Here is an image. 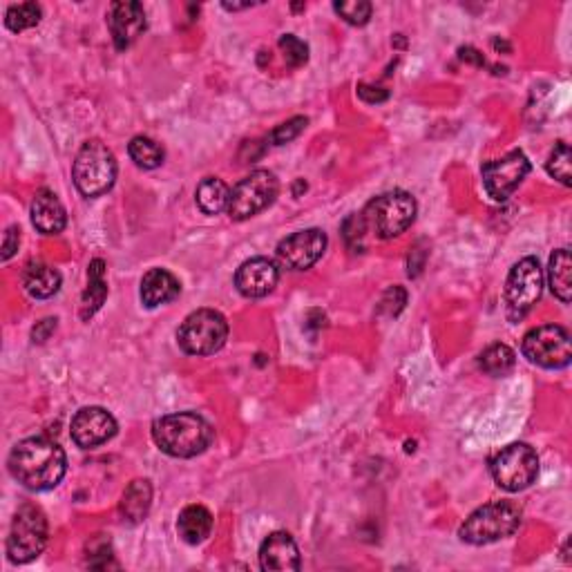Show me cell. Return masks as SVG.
Segmentation results:
<instances>
[{
    "mask_svg": "<svg viewBox=\"0 0 572 572\" xmlns=\"http://www.w3.org/2000/svg\"><path fill=\"white\" fill-rule=\"evenodd\" d=\"M195 199L199 211L206 215H219L228 208V199H231V190L217 177H206L195 190Z\"/></svg>",
    "mask_w": 572,
    "mask_h": 572,
    "instance_id": "obj_24",
    "label": "cell"
},
{
    "mask_svg": "<svg viewBox=\"0 0 572 572\" xmlns=\"http://www.w3.org/2000/svg\"><path fill=\"white\" fill-rule=\"evenodd\" d=\"M65 222H68V215H65L61 199L52 190H38L32 199V224L36 231L43 235H59Z\"/></svg>",
    "mask_w": 572,
    "mask_h": 572,
    "instance_id": "obj_18",
    "label": "cell"
},
{
    "mask_svg": "<svg viewBox=\"0 0 572 572\" xmlns=\"http://www.w3.org/2000/svg\"><path fill=\"white\" fill-rule=\"evenodd\" d=\"M18 242H21V231L16 226H9L3 242V260L7 262L18 251Z\"/></svg>",
    "mask_w": 572,
    "mask_h": 572,
    "instance_id": "obj_34",
    "label": "cell"
},
{
    "mask_svg": "<svg viewBox=\"0 0 572 572\" xmlns=\"http://www.w3.org/2000/svg\"><path fill=\"white\" fill-rule=\"evenodd\" d=\"M307 119L304 117H295V119H291V121H286V123H282V126H278L273 130V135H271V143L273 146H282V143H289V141H293L295 137L300 135V132L307 128Z\"/></svg>",
    "mask_w": 572,
    "mask_h": 572,
    "instance_id": "obj_32",
    "label": "cell"
},
{
    "mask_svg": "<svg viewBox=\"0 0 572 572\" xmlns=\"http://www.w3.org/2000/svg\"><path fill=\"white\" fill-rule=\"evenodd\" d=\"M9 474L27 490L45 492L56 488L68 472V456L63 447L43 436L25 438L9 454Z\"/></svg>",
    "mask_w": 572,
    "mask_h": 572,
    "instance_id": "obj_1",
    "label": "cell"
},
{
    "mask_svg": "<svg viewBox=\"0 0 572 572\" xmlns=\"http://www.w3.org/2000/svg\"><path fill=\"white\" fill-rule=\"evenodd\" d=\"M459 54H461L463 61H472V63H476V65H485L483 56H481L479 52H476V50H472V47H463V50H461Z\"/></svg>",
    "mask_w": 572,
    "mask_h": 572,
    "instance_id": "obj_36",
    "label": "cell"
},
{
    "mask_svg": "<svg viewBox=\"0 0 572 572\" xmlns=\"http://www.w3.org/2000/svg\"><path fill=\"white\" fill-rule=\"evenodd\" d=\"M72 177L83 197H101L117 181V159L108 146L92 139L83 143L79 155H76Z\"/></svg>",
    "mask_w": 572,
    "mask_h": 572,
    "instance_id": "obj_4",
    "label": "cell"
},
{
    "mask_svg": "<svg viewBox=\"0 0 572 572\" xmlns=\"http://www.w3.org/2000/svg\"><path fill=\"white\" fill-rule=\"evenodd\" d=\"M213 438V425L193 412L170 414L152 425V441L173 459H193V456L204 454L211 447Z\"/></svg>",
    "mask_w": 572,
    "mask_h": 572,
    "instance_id": "obj_2",
    "label": "cell"
},
{
    "mask_svg": "<svg viewBox=\"0 0 572 572\" xmlns=\"http://www.w3.org/2000/svg\"><path fill=\"white\" fill-rule=\"evenodd\" d=\"M177 532L190 546L206 541L213 532V514L204 505H188L177 519Z\"/></svg>",
    "mask_w": 572,
    "mask_h": 572,
    "instance_id": "obj_20",
    "label": "cell"
},
{
    "mask_svg": "<svg viewBox=\"0 0 572 572\" xmlns=\"http://www.w3.org/2000/svg\"><path fill=\"white\" fill-rule=\"evenodd\" d=\"M108 298V284H106V262L94 260L88 266V289L83 293V307L81 318L90 320L94 313L101 309V304Z\"/></svg>",
    "mask_w": 572,
    "mask_h": 572,
    "instance_id": "obj_22",
    "label": "cell"
},
{
    "mask_svg": "<svg viewBox=\"0 0 572 572\" xmlns=\"http://www.w3.org/2000/svg\"><path fill=\"white\" fill-rule=\"evenodd\" d=\"M108 27L114 47L123 52L146 30V12H143L139 3H132V0L114 3L108 14Z\"/></svg>",
    "mask_w": 572,
    "mask_h": 572,
    "instance_id": "obj_15",
    "label": "cell"
},
{
    "mask_svg": "<svg viewBox=\"0 0 572 572\" xmlns=\"http://www.w3.org/2000/svg\"><path fill=\"white\" fill-rule=\"evenodd\" d=\"M548 280L550 289L564 304L570 302L572 295V260L568 249H559L552 253L550 266H548Z\"/></svg>",
    "mask_w": 572,
    "mask_h": 572,
    "instance_id": "obj_25",
    "label": "cell"
},
{
    "mask_svg": "<svg viewBox=\"0 0 572 572\" xmlns=\"http://www.w3.org/2000/svg\"><path fill=\"white\" fill-rule=\"evenodd\" d=\"M54 331H56V320L47 318V320H43V322H38V324H36L34 331H32V338H34V342H45L47 338L52 336Z\"/></svg>",
    "mask_w": 572,
    "mask_h": 572,
    "instance_id": "obj_35",
    "label": "cell"
},
{
    "mask_svg": "<svg viewBox=\"0 0 572 572\" xmlns=\"http://www.w3.org/2000/svg\"><path fill=\"white\" fill-rule=\"evenodd\" d=\"M333 9H336V12L345 18L349 25H358V27L367 25L371 12H374V7H371V3H365V0H354V3H336Z\"/></svg>",
    "mask_w": 572,
    "mask_h": 572,
    "instance_id": "obj_31",
    "label": "cell"
},
{
    "mask_svg": "<svg viewBox=\"0 0 572 572\" xmlns=\"http://www.w3.org/2000/svg\"><path fill=\"white\" fill-rule=\"evenodd\" d=\"M260 566L266 572L300 570V550L289 532H273V535L264 539L260 548Z\"/></svg>",
    "mask_w": 572,
    "mask_h": 572,
    "instance_id": "obj_17",
    "label": "cell"
},
{
    "mask_svg": "<svg viewBox=\"0 0 572 572\" xmlns=\"http://www.w3.org/2000/svg\"><path fill=\"white\" fill-rule=\"evenodd\" d=\"M570 148H568V143H557V148L550 152V157H548V173L559 179L561 184L564 186H570Z\"/></svg>",
    "mask_w": 572,
    "mask_h": 572,
    "instance_id": "obj_30",
    "label": "cell"
},
{
    "mask_svg": "<svg viewBox=\"0 0 572 572\" xmlns=\"http://www.w3.org/2000/svg\"><path fill=\"white\" fill-rule=\"evenodd\" d=\"M181 293V284L175 278L173 273L166 269H150L141 280V302L146 304L148 309L161 307V304L173 302L175 298H179Z\"/></svg>",
    "mask_w": 572,
    "mask_h": 572,
    "instance_id": "obj_19",
    "label": "cell"
},
{
    "mask_svg": "<svg viewBox=\"0 0 572 572\" xmlns=\"http://www.w3.org/2000/svg\"><path fill=\"white\" fill-rule=\"evenodd\" d=\"M128 155L143 170H155L164 164V148L150 137H135L128 146Z\"/></svg>",
    "mask_w": 572,
    "mask_h": 572,
    "instance_id": "obj_27",
    "label": "cell"
},
{
    "mask_svg": "<svg viewBox=\"0 0 572 572\" xmlns=\"http://www.w3.org/2000/svg\"><path fill=\"white\" fill-rule=\"evenodd\" d=\"M521 526V510L519 505L510 501L488 503L483 508L474 510L459 528L461 541L470 546H488L501 539H508Z\"/></svg>",
    "mask_w": 572,
    "mask_h": 572,
    "instance_id": "obj_3",
    "label": "cell"
},
{
    "mask_svg": "<svg viewBox=\"0 0 572 572\" xmlns=\"http://www.w3.org/2000/svg\"><path fill=\"white\" fill-rule=\"evenodd\" d=\"M492 479L505 492L530 488L539 476V456L528 443H512L492 456Z\"/></svg>",
    "mask_w": 572,
    "mask_h": 572,
    "instance_id": "obj_8",
    "label": "cell"
},
{
    "mask_svg": "<svg viewBox=\"0 0 572 572\" xmlns=\"http://www.w3.org/2000/svg\"><path fill=\"white\" fill-rule=\"evenodd\" d=\"M278 45H280V52L284 56V61L289 63L291 68H302V65L309 61V45L300 41L298 36L284 34Z\"/></svg>",
    "mask_w": 572,
    "mask_h": 572,
    "instance_id": "obj_29",
    "label": "cell"
},
{
    "mask_svg": "<svg viewBox=\"0 0 572 572\" xmlns=\"http://www.w3.org/2000/svg\"><path fill=\"white\" fill-rule=\"evenodd\" d=\"M521 351L532 365L543 369H564L572 358L570 333L559 324H543V327L526 333Z\"/></svg>",
    "mask_w": 572,
    "mask_h": 572,
    "instance_id": "obj_11",
    "label": "cell"
},
{
    "mask_svg": "<svg viewBox=\"0 0 572 572\" xmlns=\"http://www.w3.org/2000/svg\"><path fill=\"white\" fill-rule=\"evenodd\" d=\"M228 322L215 309H199L181 322L177 331L179 347L188 356H213L226 345Z\"/></svg>",
    "mask_w": 572,
    "mask_h": 572,
    "instance_id": "obj_7",
    "label": "cell"
},
{
    "mask_svg": "<svg viewBox=\"0 0 572 572\" xmlns=\"http://www.w3.org/2000/svg\"><path fill=\"white\" fill-rule=\"evenodd\" d=\"M43 9L36 3H23V5H12L5 14V25L12 32H25L32 30L38 23H41Z\"/></svg>",
    "mask_w": 572,
    "mask_h": 572,
    "instance_id": "obj_28",
    "label": "cell"
},
{
    "mask_svg": "<svg viewBox=\"0 0 572 572\" xmlns=\"http://www.w3.org/2000/svg\"><path fill=\"white\" fill-rule=\"evenodd\" d=\"M543 293V271L535 257H523L512 266L505 282V313L510 322H521Z\"/></svg>",
    "mask_w": 572,
    "mask_h": 572,
    "instance_id": "obj_9",
    "label": "cell"
},
{
    "mask_svg": "<svg viewBox=\"0 0 572 572\" xmlns=\"http://www.w3.org/2000/svg\"><path fill=\"white\" fill-rule=\"evenodd\" d=\"M47 546V517L34 503H23L14 514L7 537V557L12 564H30Z\"/></svg>",
    "mask_w": 572,
    "mask_h": 572,
    "instance_id": "obj_6",
    "label": "cell"
},
{
    "mask_svg": "<svg viewBox=\"0 0 572 572\" xmlns=\"http://www.w3.org/2000/svg\"><path fill=\"white\" fill-rule=\"evenodd\" d=\"M327 251V235L320 228L293 233L278 244V260L291 271H307Z\"/></svg>",
    "mask_w": 572,
    "mask_h": 572,
    "instance_id": "obj_13",
    "label": "cell"
},
{
    "mask_svg": "<svg viewBox=\"0 0 572 572\" xmlns=\"http://www.w3.org/2000/svg\"><path fill=\"white\" fill-rule=\"evenodd\" d=\"M278 190L280 184L273 173H269V170H255V173L244 177L240 184L231 190L226 213L228 217L235 219V222L251 219L275 202Z\"/></svg>",
    "mask_w": 572,
    "mask_h": 572,
    "instance_id": "obj_10",
    "label": "cell"
},
{
    "mask_svg": "<svg viewBox=\"0 0 572 572\" xmlns=\"http://www.w3.org/2000/svg\"><path fill=\"white\" fill-rule=\"evenodd\" d=\"M358 97L367 103H383V101H387L389 94L383 88H374V85L360 83L358 85Z\"/></svg>",
    "mask_w": 572,
    "mask_h": 572,
    "instance_id": "obj_33",
    "label": "cell"
},
{
    "mask_svg": "<svg viewBox=\"0 0 572 572\" xmlns=\"http://www.w3.org/2000/svg\"><path fill=\"white\" fill-rule=\"evenodd\" d=\"M152 505V485L146 479L132 481L121 497V514L130 523H139L148 517Z\"/></svg>",
    "mask_w": 572,
    "mask_h": 572,
    "instance_id": "obj_23",
    "label": "cell"
},
{
    "mask_svg": "<svg viewBox=\"0 0 572 572\" xmlns=\"http://www.w3.org/2000/svg\"><path fill=\"white\" fill-rule=\"evenodd\" d=\"M280 282V271L266 257H253L246 260L235 273V286L244 298H264Z\"/></svg>",
    "mask_w": 572,
    "mask_h": 572,
    "instance_id": "obj_16",
    "label": "cell"
},
{
    "mask_svg": "<svg viewBox=\"0 0 572 572\" xmlns=\"http://www.w3.org/2000/svg\"><path fill=\"white\" fill-rule=\"evenodd\" d=\"M530 173V161L523 155L521 150H512L501 159H494L490 164H485L483 175V188L494 202H505L514 190H517L523 179Z\"/></svg>",
    "mask_w": 572,
    "mask_h": 572,
    "instance_id": "obj_12",
    "label": "cell"
},
{
    "mask_svg": "<svg viewBox=\"0 0 572 572\" xmlns=\"http://www.w3.org/2000/svg\"><path fill=\"white\" fill-rule=\"evenodd\" d=\"M514 365H517V356H514V351L508 345H501V342H497V345H490L479 356V367L485 371V374L494 376V378L508 376L514 369Z\"/></svg>",
    "mask_w": 572,
    "mask_h": 572,
    "instance_id": "obj_26",
    "label": "cell"
},
{
    "mask_svg": "<svg viewBox=\"0 0 572 572\" xmlns=\"http://www.w3.org/2000/svg\"><path fill=\"white\" fill-rule=\"evenodd\" d=\"M23 286H25V291L32 295V298L47 300V298H52V295L59 293L61 273L52 269V266H47V264L32 262L23 271Z\"/></svg>",
    "mask_w": 572,
    "mask_h": 572,
    "instance_id": "obj_21",
    "label": "cell"
},
{
    "mask_svg": "<svg viewBox=\"0 0 572 572\" xmlns=\"http://www.w3.org/2000/svg\"><path fill=\"white\" fill-rule=\"evenodd\" d=\"M416 208V199L412 195L403 193V190H394V193L371 199L360 219L380 240H392V237L403 235L414 224Z\"/></svg>",
    "mask_w": 572,
    "mask_h": 572,
    "instance_id": "obj_5",
    "label": "cell"
},
{
    "mask_svg": "<svg viewBox=\"0 0 572 572\" xmlns=\"http://www.w3.org/2000/svg\"><path fill=\"white\" fill-rule=\"evenodd\" d=\"M117 434V421L103 407H83L72 418V441L81 450H94Z\"/></svg>",
    "mask_w": 572,
    "mask_h": 572,
    "instance_id": "obj_14",
    "label": "cell"
}]
</instances>
